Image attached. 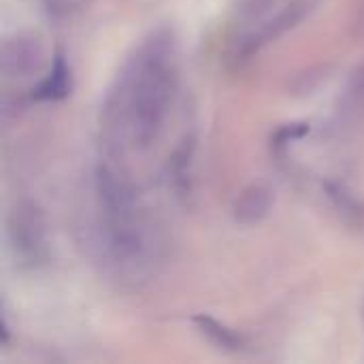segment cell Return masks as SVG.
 Segmentation results:
<instances>
[{
    "instance_id": "cell-1",
    "label": "cell",
    "mask_w": 364,
    "mask_h": 364,
    "mask_svg": "<svg viewBox=\"0 0 364 364\" xmlns=\"http://www.w3.org/2000/svg\"><path fill=\"white\" fill-rule=\"evenodd\" d=\"M175 45L166 30L154 32L130 58L107 100V122L134 147L154 143L175 90Z\"/></svg>"
},
{
    "instance_id": "cell-2",
    "label": "cell",
    "mask_w": 364,
    "mask_h": 364,
    "mask_svg": "<svg viewBox=\"0 0 364 364\" xmlns=\"http://www.w3.org/2000/svg\"><path fill=\"white\" fill-rule=\"evenodd\" d=\"M96 194L102 211L107 250L122 264L141 262L145 258V228L132 190L107 166H100L96 173Z\"/></svg>"
},
{
    "instance_id": "cell-3",
    "label": "cell",
    "mask_w": 364,
    "mask_h": 364,
    "mask_svg": "<svg viewBox=\"0 0 364 364\" xmlns=\"http://www.w3.org/2000/svg\"><path fill=\"white\" fill-rule=\"evenodd\" d=\"M9 243L15 260L28 269H36L47 262V232L41 211L32 203H17L6 222Z\"/></svg>"
},
{
    "instance_id": "cell-4",
    "label": "cell",
    "mask_w": 364,
    "mask_h": 364,
    "mask_svg": "<svg viewBox=\"0 0 364 364\" xmlns=\"http://www.w3.org/2000/svg\"><path fill=\"white\" fill-rule=\"evenodd\" d=\"M273 205V192L262 186H250L247 190L241 192V196L235 203V220L250 226V224H258L262 218H267V213L271 211Z\"/></svg>"
},
{
    "instance_id": "cell-5",
    "label": "cell",
    "mask_w": 364,
    "mask_h": 364,
    "mask_svg": "<svg viewBox=\"0 0 364 364\" xmlns=\"http://www.w3.org/2000/svg\"><path fill=\"white\" fill-rule=\"evenodd\" d=\"M70 94V66L64 55L58 53L53 58L49 75L32 90L34 100H62Z\"/></svg>"
},
{
    "instance_id": "cell-6",
    "label": "cell",
    "mask_w": 364,
    "mask_h": 364,
    "mask_svg": "<svg viewBox=\"0 0 364 364\" xmlns=\"http://www.w3.org/2000/svg\"><path fill=\"white\" fill-rule=\"evenodd\" d=\"M194 324L218 348H224V350H239L241 348V337H237L232 331H228L226 326H222L211 316H196L194 318Z\"/></svg>"
},
{
    "instance_id": "cell-7",
    "label": "cell",
    "mask_w": 364,
    "mask_h": 364,
    "mask_svg": "<svg viewBox=\"0 0 364 364\" xmlns=\"http://www.w3.org/2000/svg\"><path fill=\"white\" fill-rule=\"evenodd\" d=\"M326 192H328V198L333 200V205H335V209L339 211V213H343V218H348V220H352V222H360L364 215L363 207H360V203L343 188V186H339V183H328L326 186Z\"/></svg>"
},
{
    "instance_id": "cell-8",
    "label": "cell",
    "mask_w": 364,
    "mask_h": 364,
    "mask_svg": "<svg viewBox=\"0 0 364 364\" xmlns=\"http://www.w3.org/2000/svg\"><path fill=\"white\" fill-rule=\"evenodd\" d=\"M309 132V126L307 124H290V126H284L277 130L275 134V145H286L288 141L292 139H301Z\"/></svg>"
}]
</instances>
